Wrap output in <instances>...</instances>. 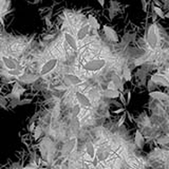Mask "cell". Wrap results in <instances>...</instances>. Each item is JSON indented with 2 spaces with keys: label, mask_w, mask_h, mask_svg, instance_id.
Instances as JSON below:
<instances>
[{
  "label": "cell",
  "mask_w": 169,
  "mask_h": 169,
  "mask_svg": "<svg viewBox=\"0 0 169 169\" xmlns=\"http://www.w3.org/2000/svg\"><path fill=\"white\" fill-rule=\"evenodd\" d=\"M153 11H154V13H156V15L159 16V17L165 18V14H164V12L162 11L161 8H159V6H153Z\"/></svg>",
  "instance_id": "obj_24"
},
{
  "label": "cell",
  "mask_w": 169,
  "mask_h": 169,
  "mask_svg": "<svg viewBox=\"0 0 169 169\" xmlns=\"http://www.w3.org/2000/svg\"><path fill=\"white\" fill-rule=\"evenodd\" d=\"M65 80L68 83V84H70L72 86L79 85V84H82V83L84 82L82 78L78 77V76L75 75V74H66L65 75Z\"/></svg>",
  "instance_id": "obj_9"
},
{
  "label": "cell",
  "mask_w": 169,
  "mask_h": 169,
  "mask_svg": "<svg viewBox=\"0 0 169 169\" xmlns=\"http://www.w3.org/2000/svg\"><path fill=\"white\" fill-rule=\"evenodd\" d=\"M141 4H142V9H143V11L146 12V11H147V6H148V2L145 1V0H142V1H141Z\"/></svg>",
  "instance_id": "obj_32"
},
{
  "label": "cell",
  "mask_w": 169,
  "mask_h": 169,
  "mask_svg": "<svg viewBox=\"0 0 169 169\" xmlns=\"http://www.w3.org/2000/svg\"><path fill=\"white\" fill-rule=\"evenodd\" d=\"M165 18L169 19V12H168V13H166V14H165Z\"/></svg>",
  "instance_id": "obj_38"
},
{
  "label": "cell",
  "mask_w": 169,
  "mask_h": 169,
  "mask_svg": "<svg viewBox=\"0 0 169 169\" xmlns=\"http://www.w3.org/2000/svg\"><path fill=\"white\" fill-rule=\"evenodd\" d=\"M112 104H113V105H115V106H116V107H118V108H124L122 104L117 103V102H115V101H113V102H112Z\"/></svg>",
  "instance_id": "obj_35"
},
{
  "label": "cell",
  "mask_w": 169,
  "mask_h": 169,
  "mask_svg": "<svg viewBox=\"0 0 169 169\" xmlns=\"http://www.w3.org/2000/svg\"><path fill=\"white\" fill-rule=\"evenodd\" d=\"M80 113V106L79 105H75L72 109V118H76Z\"/></svg>",
  "instance_id": "obj_22"
},
{
  "label": "cell",
  "mask_w": 169,
  "mask_h": 169,
  "mask_svg": "<svg viewBox=\"0 0 169 169\" xmlns=\"http://www.w3.org/2000/svg\"><path fill=\"white\" fill-rule=\"evenodd\" d=\"M96 156H97V159H98L99 161H105L109 156H110V151H109V149H107V148H105V149L102 148L97 151Z\"/></svg>",
  "instance_id": "obj_16"
},
{
  "label": "cell",
  "mask_w": 169,
  "mask_h": 169,
  "mask_svg": "<svg viewBox=\"0 0 169 169\" xmlns=\"http://www.w3.org/2000/svg\"><path fill=\"white\" fill-rule=\"evenodd\" d=\"M37 78H38L37 75H23L21 77H19V80L22 83H25V84H32Z\"/></svg>",
  "instance_id": "obj_20"
},
{
  "label": "cell",
  "mask_w": 169,
  "mask_h": 169,
  "mask_svg": "<svg viewBox=\"0 0 169 169\" xmlns=\"http://www.w3.org/2000/svg\"><path fill=\"white\" fill-rule=\"evenodd\" d=\"M40 134H41V129H40V127H36L34 132V137L35 139H38V137L40 136Z\"/></svg>",
  "instance_id": "obj_30"
},
{
  "label": "cell",
  "mask_w": 169,
  "mask_h": 169,
  "mask_svg": "<svg viewBox=\"0 0 169 169\" xmlns=\"http://www.w3.org/2000/svg\"><path fill=\"white\" fill-rule=\"evenodd\" d=\"M146 39H147L148 46L150 47L151 49H156L159 41V31L156 27V25H151L150 27H149L148 31H147Z\"/></svg>",
  "instance_id": "obj_1"
},
{
  "label": "cell",
  "mask_w": 169,
  "mask_h": 169,
  "mask_svg": "<svg viewBox=\"0 0 169 169\" xmlns=\"http://www.w3.org/2000/svg\"><path fill=\"white\" fill-rule=\"evenodd\" d=\"M75 96L78 102V105H82V106L87 107V108H91L92 107V104H91V102H90V99L88 98L85 94L80 93V92H76Z\"/></svg>",
  "instance_id": "obj_7"
},
{
  "label": "cell",
  "mask_w": 169,
  "mask_h": 169,
  "mask_svg": "<svg viewBox=\"0 0 169 169\" xmlns=\"http://www.w3.org/2000/svg\"><path fill=\"white\" fill-rule=\"evenodd\" d=\"M88 25L92 29H95V30H98L99 27H101L98 21H97V19L95 18L93 15H90L89 17H88Z\"/></svg>",
  "instance_id": "obj_17"
},
{
  "label": "cell",
  "mask_w": 169,
  "mask_h": 169,
  "mask_svg": "<svg viewBox=\"0 0 169 169\" xmlns=\"http://www.w3.org/2000/svg\"><path fill=\"white\" fill-rule=\"evenodd\" d=\"M65 40H66V42L69 44V47H70L71 49H73L74 51H77L78 50L77 40L75 39L73 35H71L70 33H68V32L65 33Z\"/></svg>",
  "instance_id": "obj_8"
},
{
  "label": "cell",
  "mask_w": 169,
  "mask_h": 169,
  "mask_svg": "<svg viewBox=\"0 0 169 169\" xmlns=\"http://www.w3.org/2000/svg\"><path fill=\"white\" fill-rule=\"evenodd\" d=\"M120 99H121V104L124 105V106H127V101H126L125 96H124V93H121L120 94Z\"/></svg>",
  "instance_id": "obj_31"
},
{
  "label": "cell",
  "mask_w": 169,
  "mask_h": 169,
  "mask_svg": "<svg viewBox=\"0 0 169 169\" xmlns=\"http://www.w3.org/2000/svg\"><path fill=\"white\" fill-rule=\"evenodd\" d=\"M75 145H76V139H72V140H70L69 142H67L65 144V146H63V153L65 154V156L71 153V152L73 151V149H74Z\"/></svg>",
  "instance_id": "obj_12"
},
{
  "label": "cell",
  "mask_w": 169,
  "mask_h": 169,
  "mask_svg": "<svg viewBox=\"0 0 169 169\" xmlns=\"http://www.w3.org/2000/svg\"><path fill=\"white\" fill-rule=\"evenodd\" d=\"M86 152H87V154L90 156V159H92V160L96 156V151H95V148L92 143H88L87 144V146H86Z\"/></svg>",
  "instance_id": "obj_18"
},
{
  "label": "cell",
  "mask_w": 169,
  "mask_h": 169,
  "mask_svg": "<svg viewBox=\"0 0 169 169\" xmlns=\"http://www.w3.org/2000/svg\"><path fill=\"white\" fill-rule=\"evenodd\" d=\"M8 105H9L8 99H6L4 96H0V107L6 109V108H8Z\"/></svg>",
  "instance_id": "obj_25"
},
{
  "label": "cell",
  "mask_w": 169,
  "mask_h": 169,
  "mask_svg": "<svg viewBox=\"0 0 169 169\" xmlns=\"http://www.w3.org/2000/svg\"><path fill=\"white\" fill-rule=\"evenodd\" d=\"M25 88L21 87V85L19 84V83H15L13 86V89H12L11 93L6 95V98L10 101V99H13V98H17V99H20V96L22 93H25Z\"/></svg>",
  "instance_id": "obj_4"
},
{
  "label": "cell",
  "mask_w": 169,
  "mask_h": 169,
  "mask_svg": "<svg viewBox=\"0 0 169 169\" xmlns=\"http://www.w3.org/2000/svg\"><path fill=\"white\" fill-rule=\"evenodd\" d=\"M121 92L116 89H107L104 91V96H106L107 98L111 99H116L117 97H120Z\"/></svg>",
  "instance_id": "obj_15"
},
{
  "label": "cell",
  "mask_w": 169,
  "mask_h": 169,
  "mask_svg": "<svg viewBox=\"0 0 169 169\" xmlns=\"http://www.w3.org/2000/svg\"><path fill=\"white\" fill-rule=\"evenodd\" d=\"M134 142H135V145H136L137 148L142 149L145 145V139L143 136V134L141 133L140 130H136L135 131V136H134Z\"/></svg>",
  "instance_id": "obj_13"
},
{
  "label": "cell",
  "mask_w": 169,
  "mask_h": 169,
  "mask_svg": "<svg viewBox=\"0 0 169 169\" xmlns=\"http://www.w3.org/2000/svg\"><path fill=\"white\" fill-rule=\"evenodd\" d=\"M146 60H147V56H144V57H142V58L136 59V60H135V66H140V65H142V63H144Z\"/></svg>",
  "instance_id": "obj_29"
},
{
  "label": "cell",
  "mask_w": 169,
  "mask_h": 169,
  "mask_svg": "<svg viewBox=\"0 0 169 169\" xmlns=\"http://www.w3.org/2000/svg\"><path fill=\"white\" fill-rule=\"evenodd\" d=\"M104 33L106 35L107 39L110 40L112 42H117L118 41V36L117 33L115 32V30H113L111 27H108V25H104Z\"/></svg>",
  "instance_id": "obj_6"
},
{
  "label": "cell",
  "mask_w": 169,
  "mask_h": 169,
  "mask_svg": "<svg viewBox=\"0 0 169 169\" xmlns=\"http://www.w3.org/2000/svg\"><path fill=\"white\" fill-rule=\"evenodd\" d=\"M2 61H3L4 67H6L9 71L16 70V69H17V63H16L12 58H10V57L2 56Z\"/></svg>",
  "instance_id": "obj_10"
},
{
  "label": "cell",
  "mask_w": 169,
  "mask_h": 169,
  "mask_svg": "<svg viewBox=\"0 0 169 169\" xmlns=\"http://www.w3.org/2000/svg\"><path fill=\"white\" fill-rule=\"evenodd\" d=\"M98 3L101 4L102 6H104V4H105V1H104V0H98Z\"/></svg>",
  "instance_id": "obj_37"
},
{
  "label": "cell",
  "mask_w": 169,
  "mask_h": 169,
  "mask_svg": "<svg viewBox=\"0 0 169 169\" xmlns=\"http://www.w3.org/2000/svg\"><path fill=\"white\" fill-rule=\"evenodd\" d=\"M89 25H85V27L80 28L77 32V39L78 40H83L85 39L86 36H87L88 32H89Z\"/></svg>",
  "instance_id": "obj_19"
},
{
  "label": "cell",
  "mask_w": 169,
  "mask_h": 169,
  "mask_svg": "<svg viewBox=\"0 0 169 169\" xmlns=\"http://www.w3.org/2000/svg\"><path fill=\"white\" fill-rule=\"evenodd\" d=\"M156 143L161 145H165V144H169V136L167 135H164V136L160 137V139L156 140Z\"/></svg>",
  "instance_id": "obj_23"
},
{
  "label": "cell",
  "mask_w": 169,
  "mask_h": 169,
  "mask_svg": "<svg viewBox=\"0 0 169 169\" xmlns=\"http://www.w3.org/2000/svg\"><path fill=\"white\" fill-rule=\"evenodd\" d=\"M57 63H58V59L57 58L49 59L47 63H44V65H42L41 69H40V75L44 76V75H47V74H49V73H51L52 71L56 68Z\"/></svg>",
  "instance_id": "obj_3"
},
{
  "label": "cell",
  "mask_w": 169,
  "mask_h": 169,
  "mask_svg": "<svg viewBox=\"0 0 169 169\" xmlns=\"http://www.w3.org/2000/svg\"><path fill=\"white\" fill-rule=\"evenodd\" d=\"M125 108H118V109H116V110H112V113L114 114H120V113H124L125 112Z\"/></svg>",
  "instance_id": "obj_33"
},
{
  "label": "cell",
  "mask_w": 169,
  "mask_h": 169,
  "mask_svg": "<svg viewBox=\"0 0 169 169\" xmlns=\"http://www.w3.org/2000/svg\"><path fill=\"white\" fill-rule=\"evenodd\" d=\"M130 99H131V92L128 91V92H127V104H129Z\"/></svg>",
  "instance_id": "obj_34"
},
{
  "label": "cell",
  "mask_w": 169,
  "mask_h": 169,
  "mask_svg": "<svg viewBox=\"0 0 169 169\" xmlns=\"http://www.w3.org/2000/svg\"><path fill=\"white\" fill-rule=\"evenodd\" d=\"M126 118H127V111H125V112L123 113V115L120 117V120H118V123H117V127H121V126L124 125Z\"/></svg>",
  "instance_id": "obj_26"
},
{
  "label": "cell",
  "mask_w": 169,
  "mask_h": 169,
  "mask_svg": "<svg viewBox=\"0 0 169 169\" xmlns=\"http://www.w3.org/2000/svg\"><path fill=\"white\" fill-rule=\"evenodd\" d=\"M111 83H112V85L115 86V89L118 90L121 93L124 91V86H123L122 79H121V77L117 74H113L112 75V82Z\"/></svg>",
  "instance_id": "obj_14"
},
{
  "label": "cell",
  "mask_w": 169,
  "mask_h": 169,
  "mask_svg": "<svg viewBox=\"0 0 169 169\" xmlns=\"http://www.w3.org/2000/svg\"><path fill=\"white\" fill-rule=\"evenodd\" d=\"M127 117H128V118H129L130 123H132V122H133V118H132V116H131V115H130V113H128V112H127Z\"/></svg>",
  "instance_id": "obj_36"
},
{
  "label": "cell",
  "mask_w": 169,
  "mask_h": 169,
  "mask_svg": "<svg viewBox=\"0 0 169 169\" xmlns=\"http://www.w3.org/2000/svg\"><path fill=\"white\" fill-rule=\"evenodd\" d=\"M150 80L154 85L169 87V79L164 74H161V73H156V74H153L151 76Z\"/></svg>",
  "instance_id": "obj_5"
},
{
  "label": "cell",
  "mask_w": 169,
  "mask_h": 169,
  "mask_svg": "<svg viewBox=\"0 0 169 169\" xmlns=\"http://www.w3.org/2000/svg\"><path fill=\"white\" fill-rule=\"evenodd\" d=\"M33 102V98H25V99H20L18 106H25V105H29Z\"/></svg>",
  "instance_id": "obj_27"
},
{
  "label": "cell",
  "mask_w": 169,
  "mask_h": 169,
  "mask_svg": "<svg viewBox=\"0 0 169 169\" xmlns=\"http://www.w3.org/2000/svg\"><path fill=\"white\" fill-rule=\"evenodd\" d=\"M123 76H124V79L126 82H131L132 79V75H131V70L129 68H125L123 71Z\"/></svg>",
  "instance_id": "obj_21"
},
{
  "label": "cell",
  "mask_w": 169,
  "mask_h": 169,
  "mask_svg": "<svg viewBox=\"0 0 169 169\" xmlns=\"http://www.w3.org/2000/svg\"><path fill=\"white\" fill-rule=\"evenodd\" d=\"M149 96L151 98L158 99V101H169V96L164 92L161 91H151L149 92Z\"/></svg>",
  "instance_id": "obj_11"
},
{
  "label": "cell",
  "mask_w": 169,
  "mask_h": 169,
  "mask_svg": "<svg viewBox=\"0 0 169 169\" xmlns=\"http://www.w3.org/2000/svg\"><path fill=\"white\" fill-rule=\"evenodd\" d=\"M105 66H106V60L103 58H97L86 63L83 68L88 72H97V71H101Z\"/></svg>",
  "instance_id": "obj_2"
},
{
  "label": "cell",
  "mask_w": 169,
  "mask_h": 169,
  "mask_svg": "<svg viewBox=\"0 0 169 169\" xmlns=\"http://www.w3.org/2000/svg\"><path fill=\"white\" fill-rule=\"evenodd\" d=\"M0 93H1V85H0Z\"/></svg>",
  "instance_id": "obj_39"
},
{
  "label": "cell",
  "mask_w": 169,
  "mask_h": 169,
  "mask_svg": "<svg viewBox=\"0 0 169 169\" xmlns=\"http://www.w3.org/2000/svg\"><path fill=\"white\" fill-rule=\"evenodd\" d=\"M9 74L10 75H13V76H20L22 74V71L21 70H18V69H16V70H12V71H9Z\"/></svg>",
  "instance_id": "obj_28"
}]
</instances>
